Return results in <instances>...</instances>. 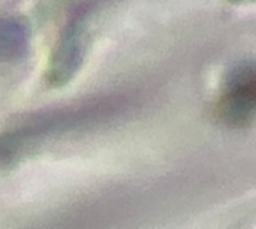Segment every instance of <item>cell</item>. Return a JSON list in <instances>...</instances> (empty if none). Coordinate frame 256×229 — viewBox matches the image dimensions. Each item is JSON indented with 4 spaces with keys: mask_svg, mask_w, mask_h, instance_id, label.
I'll list each match as a JSON object with an SVG mask.
<instances>
[{
    "mask_svg": "<svg viewBox=\"0 0 256 229\" xmlns=\"http://www.w3.org/2000/svg\"><path fill=\"white\" fill-rule=\"evenodd\" d=\"M128 106L126 96L108 94L28 114L0 132V164L12 162L52 138L108 123Z\"/></svg>",
    "mask_w": 256,
    "mask_h": 229,
    "instance_id": "1",
    "label": "cell"
},
{
    "mask_svg": "<svg viewBox=\"0 0 256 229\" xmlns=\"http://www.w3.org/2000/svg\"><path fill=\"white\" fill-rule=\"evenodd\" d=\"M256 74L252 62H242L225 75L214 104L219 123L231 129H244L255 120Z\"/></svg>",
    "mask_w": 256,
    "mask_h": 229,
    "instance_id": "3",
    "label": "cell"
},
{
    "mask_svg": "<svg viewBox=\"0 0 256 229\" xmlns=\"http://www.w3.org/2000/svg\"><path fill=\"white\" fill-rule=\"evenodd\" d=\"M230 3H236V4H243V3H252L254 0H228Z\"/></svg>",
    "mask_w": 256,
    "mask_h": 229,
    "instance_id": "5",
    "label": "cell"
},
{
    "mask_svg": "<svg viewBox=\"0 0 256 229\" xmlns=\"http://www.w3.org/2000/svg\"><path fill=\"white\" fill-rule=\"evenodd\" d=\"M30 45V27L15 15L0 16V62H18Z\"/></svg>",
    "mask_w": 256,
    "mask_h": 229,
    "instance_id": "4",
    "label": "cell"
},
{
    "mask_svg": "<svg viewBox=\"0 0 256 229\" xmlns=\"http://www.w3.org/2000/svg\"><path fill=\"white\" fill-rule=\"evenodd\" d=\"M110 0H84L66 18L46 62L44 78L50 87L69 84L80 72L90 39L92 22Z\"/></svg>",
    "mask_w": 256,
    "mask_h": 229,
    "instance_id": "2",
    "label": "cell"
}]
</instances>
